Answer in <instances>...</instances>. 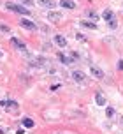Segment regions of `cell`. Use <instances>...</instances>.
Listing matches in <instances>:
<instances>
[{
  "instance_id": "1",
  "label": "cell",
  "mask_w": 123,
  "mask_h": 134,
  "mask_svg": "<svg viewBox=\"0 0 123 134\" xmlns=\"http://www.w3.org/2000/svg\"><path fill=\"white\" fill-rule=\"evenodd\" d=\"M5 7L9 9V11L16 13V14H23V16H28V14H30V11H28L27 7L20 5V4H14V2H7V4H5Z\"/></svg>"
},
{
  "instance_id": "2",
  "label": "cell",
  "mask_w": 123,
  "mask_h": 134,
  "mask_svg": "<svg viewBox=\"0 0 123 134\" xmlns=\"http://www.w3.org/2000/svg\"><path fill=\"white\" fill-rule=\"evenodd\" d=\"M102 18H104L106 21H107L109 28H113V30L116 28L118 21H116V18H114V14H113V11H111V9H106V11H104V13H102Z\"/></svg>"
},
{
  "instance_id": "3",
  "label": "cell",
  "mask_w": 123,
  "mask_h": 134,
  "mask_svg": "<svg viewBox=\"0 0 123 134\" xmlns=\"http://www.w3.org/2000/svg\"><path fill=\"white\" fill-rule=\"evenodd\" d=\"M46 64H48V60H46L44 57H39V58H34V60H28V65L30 67H37V69H39V67H44Z\"/></svg>"
},
{
  "instance_id": "4",
  "label": "cell",
  "mask_w": 123,
  "mask_h": 134,
  "mask_svg": "<svg viewBox=\"0 0 123 134\" xmlns=\"http://www.w3.org/2000/svg\"><path fill=\"white\" fill-rule=\"evenodd\" d=\"M0 104H2V106L5 108L7 111H16V109L20 108V104H18L16 100H2Z\"/></svg>"
},
{
  "instance_id": "5",
  "label": "cell",
  "mask_w": 123,
  "mask_h": 134,
  "mask_svg": "<svg viewBox=\"0 0 123 134\" xmlns=\"http://www.w3.org/2000/svg\"><path fill=\"white\" fill-rule=\"evenodd\" d=\"M39 7H46V9H53L56 7V0H37L35 2Z\"/></svg>"
},
{
  "instance_id": "6",
  "label": "cell",
  "mask_w": 123,
  "mask_h": 134,
  "mask_svg": "<svg viewBox=\"0 0 123 134\" xmlns=\"http://www.w3.org/2000/svg\"><path fill=\"white\" fill-rule=\"evenodd\" d=\"M20 25H21V27H25L27 30H37V25H35L34 21H30L28 18H21Z\"/></svg>"
},
{
  "instance_id": "7",
  "label": "cell",
  "mask_w": 123,
  "mask_h": 134,
  "mask_svg": "<svg viewBox=\"0 0 123 134\" xmlns=\"http://www.w3.org/2000/svg\"><path fill=\"white\" fill-rule=\"evenodd\" d=\"M48 20L51 23H58L62 20V13H56V11H49L48 13Z\"/></svg>"
},
{
  "instance_id": "8",
  "label": "cell",
  "mask_w": 123,
  "mask_h": 134,
  "mask_svg": "<svg viewBox=\"0 0 123 134\" xmlns=\"http://www.w3.org/2000/svg\"><path fill=\"white\" fill-rule=\"evenodd\" d=\"M84 78H86V74L83 72V71H72V80L74 81L81 83V81H84Z\"/></svg>"
},
{
  "instance_id": "9",
  "label": "cell",
  "mask_w": 123,
  "mask_h": 134,
  "mask_svg": "<svg viewBox=\"0 0 123 134\" xmlns=\"http://www.w3.org/2000/svg\"><path fill=\"white\" fill-rule=\"evenodd\" d=\"M11 42H13V46H14V48H18V49H27V44H25L23 41L16 39V37H13V39H11Z\"/></svg>"
},
{
  "instance_id": "10",
  "label": "cell",
  "mask_w": 123,
  "mask_h": 134,
  "mask_svg": "<svg viewBox=\"0 0 123 134\" xmlns=\"http://www.w3.org/2000/svg\"><path fill=\"white\" fill-rule=\"evenodd\" d=\"M55 42L60 48H65V46H67V39H65L63 35H55Z\"/></svg>"
},
{
  "instance_id": "11",
  "label": "cell",
  "mask_w": 123,
  "mask_h": 134,
  "mask_svg": "<svg viewBox=\"0 0 123 134\" xmlns=\"http://www.w3.org/2000/svg\"><path fill=\"white\" fill-rule=\"evenodd\" d=\"M60 5L65 7V9H74L76 2H72V0H60Z\"/></svg>"
},
{
  "instance_id": "12",
  "label": "cell",
  "mask_w": 123,
  "mask_h": 134,
  "mask_svg": "<svg viewBox=\"0 0 123 134\" xmlns=\"http://www.w3.org/2000/svg\"><path fill=\"white\" fill-rule=\"evenodd\" d=\"M81 27H83V28H91V30H95L97 25L93 23V21H86V20H83V21H81Z\"/></svg>"
},
{
  "instance_id": "13",
  "label": "cell",
  "mask_w": 123,
  "mask_h": 134,
  "mask_svg": "<svg viewBox=\"0 0 123 134\" xmlns=\"http://www.w3.org/2000/svg\"><path fill=\"white\" fill-rule=\"evenodd\" d=\"M34 125H35V124H34V120H32V118H28V116H25V118H23V127L32 129Z\"/></svg>"
},
{
  "instance_id": "14",
  "label": "cell",
  "mask_w": 123,
  "mask_h": 134,
  "mask_svg": "<svg viewBox=\"0 0 123 134\" xmlns=\"http://www.w3.org/2000/svg\"><path fill=\"white\" fill-rule=\"evenodd\" d=\"M95 102L99 104V106H106V97H104L102 94H97L95 95Z\"/></svg>"
},
{
  "instance_id": "15",
  "label": "cell",
  "mask_w": 123,
  "mask_h": 134,
  "mask_svg": "<svg viewBox=\"0 0 123 134\" xmlns=\"http://www.w3.org/2000/svg\"><path fill=\"white\" fill-rule=\"evenodd\" d=\"M91 74H93L95 78H100V80L104 78V72L100 71V69H99V67H91Z\"/></svg>"
},
{
  "instance_id": "16",
  "label": "cell",
  "mask_w": 123,
  "mask_h": 134,
  "mask_svg": "<svg viewBox=\"0 0 123 134\" xmlns=\"http://www.w3.org/2000/svg\"><path fill=\"white\" fill-rule=\"evenodd\" d=\"M58 58H60V60L63 62V64H70V58H69L67 55H63V53H60V55H58Z\"/></svg>"
},
{
  "instance_id": "17",
  "label": "cell",
  "mask_w": 123,
  "mask_h": 134,
  "mask_svg": "<svg viewBox=\"0 0 123 134\" xmlns=\"http://www.w3.org/2000/svg\"><path fill=\"white\" fill-rule=\"evenodd\" d=\"M106 115H107V118H113V116H114V109H113V108H107V109H106Z\"/></svg>"
},
{
  "instance_id": "18",
  "label": "cell",
  "mask_w": 123,
  "mask_h": 134,
  "mask_svg": "<svg viewBox=\"0 0 123 134\" xmlns=\"http://www.w3.org/2000/svg\"><path fill=\"white\" fill-rule=\"evenodd\" d=\"M9 30H11V28L7 27L5 23H0V32H9Z\"/></svg>"
},
{
  "instance_id": "19",
  "label": "cell",
  "mask_w": 123,
  "mask_h": 134,
  "mask_svg": "<svg viewBox=\"0 0 123 134\" xmlns=\"http://www.w3.org/2000/svg\"><path fill=\"white\" fill-rule=\"evenodd\" d=\"M21 4H25V5H34V0H20Z\"/></svg>"
},
{
  "instance_id": "20",
  "label": "cell",
  "mask_w": 123,
  "mask_h": 134,
  "mask_svg": "<svg viewBox=\"0 0 123 134\" xmlns=\"http://www.w3.org/2000/svg\"><path fill=\"white\" fill-rule=\"evenodd\" d=\"M90 18H91V20H93V21H97V20H99V16H97L95 13H90Z\"/></svg>"
},
{
  "instance_id": "21",
  "label": "cell",
  "mask_w": 123,
  "mask_h": 134,
  "mask_svg": "<svg viewBox=\"0 0 123 134\" xmlns=\"http://www.w3.org/2000/svg\"><path fill=\"white\" fill-rule=\"evenodd\" d=\"M76 37H77V39H79V41H83V42H86V39H84V35H81V34H77Z\"/></svg>"
},
{
  "instance_id": "22",
  "label": "cell",
  "mask_w": 123,
  "mask_h": 134,
  "mask_svg": "<svg viewBox=\"0 0 123 134\" xmlns=\"http://www.w3.org/2000/svg\"><path fill=\"white\" fill-rule=\"evenodd\" d=\"M118 69H120V71H123V60L118 62Z\"/></svg>"
},
{
  "instance_id": "23",
  "label": "cell",
  "mask_w": 123,
  "mask_h": 134,
  "mask_svg": "<svg viewBox=\"0 0 123 134\" xmlns=\"http://www.w3.org/2000/svg\"><path fill=\"white\" fill-rule=\"evenodd\" d=\"M121 122H123V118H121Z\"/></svg>"
}]
</instances>
